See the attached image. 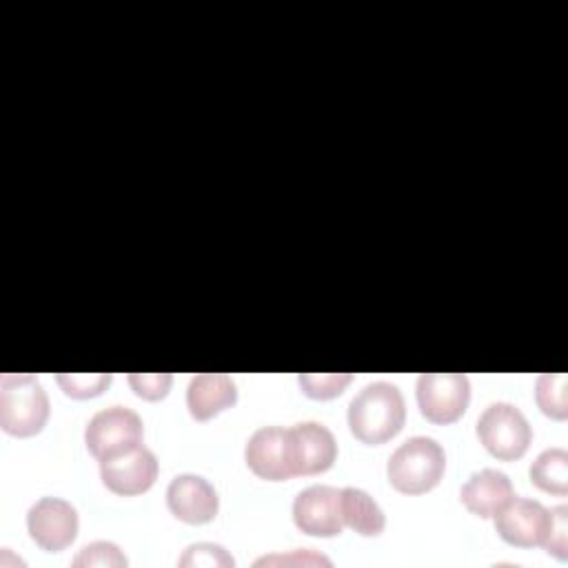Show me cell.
I'll return each instance as SVG.
<instances>
[{
    "label": "cell",
    "instance_id": "cell-5",
    "mask_svg": "<svg viewBox=\"0 0 568 568\" xmlns=\"http://www.w3.org/2000/svg\"><path fill=\"white\" fill-rule=\"evenodd\" d=\"M470 402V382L464 373H422L417 404L433 424L457 422Z\"/></svg>",
    "mask_w": 568,
    "mask_h": 568
},
{
    "label": "cell",
    "instance_id": "cell-13",
    "mask_svg": "<svg viewBox=\"0 0 568 568\" xmlns=\"http://www.w3.org/2000/svg\"><path fill=\"white\" fill-rule=\"evenodd\" d=\"M291 439L297 475H317L333 466L337 457V442L324 424L300 422L291 428Z\"/></svg>",
    "mask_w": 568,
    "mask_h": 568
},
{
    "label": "cell",
    "instance_id": "cell-25",
    "mask_svg": "<svg viewBox=\"0 0 568 568\" xmlns=\"http://www.w3.org/2000/svg\"><path fill=\"white\" fill-rule=\"evenodd\" d=\"M264 564H295V566H313V564H322V566H331V559L324 555H317L313 550H293L291 555H271V557H260L255 561V566H264Z\"/></svg>",
    "mask_w": 568,
    "mask_h": 568
},
{
    "label": "cell",
    "instance_id": "cell-1",
    "mask_svg": "<svg viewBox=\"0 0 568 568\" xmlns=\"http://www.w3.org/2000/svg\"><path fill=\"white\" fill-rule=\"evenodd\" d=\"M406 419L402 390L390 382L366 384L348 404L351 433L368 446L395 437Z\"/></svg>",
    "mask_w": 568,
    "mask_h": 568
},
{
    "label": "cell",
    "instance_id": "cell-3",
    "mask_svg": "<svg viewBox=\"0 0 568 568\" xmlns=\"http://www.w3.org/2000/svg\"><path fill=\"white\" fill-rule=\"evenodd\" d=\"M49 417V397L36 375L7 373L0 377V426L13 437H31Z\"/></svg>",
    "mask_w": 568,
    "mask_h": 568
},
{
    "label": "cell",
    "instance_id": "cell-9",
    "mask_svg": "<svg viewBox=\"0 0 568 568\" xmlns=\"http://www.w3.org/2000/svg\"><path fill=\"white\" fill-rule=\"evenodd\" d=\"M27 530L42 550H64L78 535V510L67 499L40 497L27 513Z\"/></svg>",
    "mask_w": 568,
    "mask_h": 568
},
{
    "label": "cell",
    "instance_id": "cell-7",
    "mask_svg": "<svg viewBox=\"0 0 568 568\" xmlns=\"http://www.w3.org/2000/svg\"><path fill=\"white\" fill-rule=\"evenodd\" d=\"M142 437L144 426L140 415L124 406H109L98 410L84 428V444L95 459L142 444Z\"/></svg>",
    "mask_w": 568,
    "mask_h": 568
},
{
    "label": "cell",
    "instance_id": "cell-19",
    "mask_svg": "<svg viewBox=\"0 0 568 568\" xmlns=\"http://www.w3.org/2000/svg\"><path fill=\"white\" fill-rule=\"evenodd\" d=\"M55 379L69 397L87 399L106 390L111 384V373H60Z\"/></svg>",
    "mask_w": 568,
    "mask_h": 568
},
{
    "label": "cell",
    "instance_id": "cell-16",
    "mask_svg": "<svg viewBox=\"0 0 568 568\" xmlns=\"http://www.w3.org/2000/svg\"><path fill=\"white\" fill-rule=\"evenodd\" d=\"M342 501V519L348 528L364 537H375L386 526V515L379 508V504L362 488H342L339 490Z\"/></svg>",
    "mask_w": 568,
    "mask_h": 568
},
{
    "label": "cell",
    "instance_id": "cell-4",
    "mask_svg": "<svg viewBox=\"0 0 568 568\" xmlns=\"http://www.w3.org/2000/svg\"><path fill=\"white\" fill-rule=\"evenodd\" d=\"M477 437L493 457L513 462L528 450L532 430L517 406L508 402H493L477 419Z\"/></svg>",
    "mask_w": 568,
    "mask_h": 568
},
{
    "label": "cell",
    "instance_id": "cell-22",
    "mask_svg": "<svg viewBox=\"0 0 568 568\" xmlns=\"http://www.w3.org/2000/svg\"><path fill=\"white\" fill-rule=\"evenodd\" d=\"M235 564V559L220 546V544H209V541H200L193 544L184 550V555L178 559V566L186 568V566H222V568H231Z\"/></svg>",
    "mask_w": 568,
    "mask_h": 568
},
{
    "label": "cell",
    "instance_id": "cell-8",
    "mask_svg": "<svg viewBox=\"0 0 568 568\" xmlns=\"http://www.w3.org/2000/svg\"><path fill=\"white\" fill-rule=\"evenodd\" d=\"M246 466L262 479L282 481L295 477V457L291 428L262 426L244 446Z\"/></svg>",
    "mask_w": 568,
    "mask_h": 568
},
{
    "label": "cell",
    "instance_id": "cell-6",
    "mask_svg": "<svg viewBox=\"0 0 568 568\" xmlns=\"http://www.w3.org/2000/svg\"><path fill=\"white\" fill-rule=\"evenodd\" d=\"M98 462H100L102 484L111 493L122 497L146 493L158 479V459L153 450H149L144 444L129 446Z\"/></svg>",
    "mask_w": 568,
    "mask_h": 568
},
{
    "label": "cell",
    "instance_id": "cell-14",
    "mask_svg": "<svg viewBox=\"0 0 568 568\" xmlns=\"http://www.w3.org/2000/svg\"><path fill=\"white\" fill-rule=\"evenodd\" d=\"M235 402H237V386L224 373H200L189 382L186 406L197 422L211 419L224 408H231Z\"/></svg>",
    "mask_w": 568,
    "mask_h": 568
},
{
    "label": "cell",
    "instance_id": "cell-21",
    "mask_svg": "<svg viewBox=\"0 0 568 568\" xmlns=\"http://www.w3.org/2000/svg\"><path fill=\"white\" fill-rule=\"evenodd\" d=\"M302 390L313 399L337 397L351 382V373H302L297 377Z\"/></svg>",
    "mask_w": 568,
    "mask_h": 568
},
{
    "label": "cell",
    "instance_id": "cell-11",
    "mask_svg": "<svg viewBox=\"0 0 568 568\" xmlns=\"http://www.w3.org/2000/svg\"><path fill=\"white\" fill-rule=\"evenodd\" d=\"M339 490L333 486H308L293 501L295 526L313 537H335L344 528Z\"/></svg>",
    "mask_w": 568,
    "mask_h": 568
},
{
    "label": "cell",
    "instance_id": "cell-15",
    "mask_svg": "<svg viewBox=\"0 0 568 568\" xmlns=\"http://www.w3.org/2000/svg\"><path fill=\"white\" fill-rule=\"evenodd\" d=\"M459 497L473 515L493 517L513 497V484L506 473L495 468H481L466 479Z\"/></svg>",
    "mask_w": 568,
    "mask_h": 568
},
{
    "label": "cell",
    "instance_id": "cell-18",
    "mask_svg": "<svg viewBox=\"0 0 568 568\" xmlns=\"http://www.w3.org/2000/svg\"><path fill=\"white\" fill-rule=\"evenodd\" d=\"M568 377L566 373H541L535 384V399L544 415L552 419L568 417Z\"/></svg>",
    "mask_w": 568,
    "mask_h": 568
},
{
    "label": "cell",
    "instance_id": "cell-2",
    "mask_svg": "<svg viewBox=\"0 0 568 568\" xmlns=\"http://www.w3.org/2000/svg\"><path fill=\"white\" fill-rule=\"evenodd\" d=\"M446 470V453L442 444L426 435L402 442L388 457L386 475L395 490L404 495H422L435 488Z\"/></svg>",
    "mask_w": 568,
    "mask_h": 568
},
{
    "label": "cell",
    "instance_id": "cell-23",
    "mask_svg": "<svg viewBox=\"0 0 568 568\" xmlns=\"http://www.w3.org/2000/svg\"><path fill=\"white\" fill-rule=\"evenodd\" d=\"M568 508L566 506H555L550 508V524H548V532L544 537V548L555 555L557 559H566V550H568Z\"/></svg>",
    "mask_w": 568,
    "mask_h": 568
},
{
    "label": "cell",
    "instance_id": "cell-20",
    "mask_svg": "<svg viewBox=\"0 0 568 568\" xmlns=\"http://www.w3.org/2000/svg\"><path fill=\"white\" fill-rule=\"evenodd\" d=\"M71 564L75 568H89V566L124 568L129 564V559H126V555L113 541H93V544H87L75 555V559Z\"/></svg>",
    "mask_w": 568,
    "mask_h": 568
},
{
    "label": "cell",
    "instance_id": "cell-10",
    "mask_svg": "<svg viewBox=\"0 0 568 568\" xmlns=\"http://www.w3.org/2000/svg\"><path fill=\"white\" fill-rule=\"evenodd\" d=\"M493 517L499 537L519 548L541 546L550 524V510L526 497H510Z\"/></svg>",
    "mask_w": 568,
    "mask_h": 568
},
{
    "label": "cell",
    "instance_id": "cell-17",
    "mask_svg": "<svg viewBox=\"0 0 568 568\" xmlns=\"http://www.w3.org/2000/svg\"><path fill=\"white\" fill-rule=\"evenodd\" d=\"M530 479L537 488L566 495L568 493V453L564 448H546L530 466Z\"/></svg>",
    "mask_w": 568,
    "mask_h": 568
},
{
    "label": "cell",
    "instance_id": "cell-24",
    "mask_svg": "<svg viewBox=\"0 0 568 568\" xmlns=\"http://www.w3.org/2000/svg\"><path fill=\"white\" fill-rule=\"evenodd\" d=\"M171 373H131L129 384L131 388L144 399H162L171 388Z\"/></svg>",
    "mask_w": 568,
    "mask_h": 568
},
{
    "label": "cell",
    "instance_id": "cell-12",
    "mask_svg": "<svg viewBox=\"0 0 568 568\" xmlns=\"http://www.w3.org/2000/svg\"><path fill=\"white\" fill-rule=\"evenodd\" d=\"M169 510L184 524H209L215 519L220 499L204 477L184 473L175 475L166 488Z\"/></svg>",
    "mask_w": 568,
    "mask_h": 568
}]
</instances>
